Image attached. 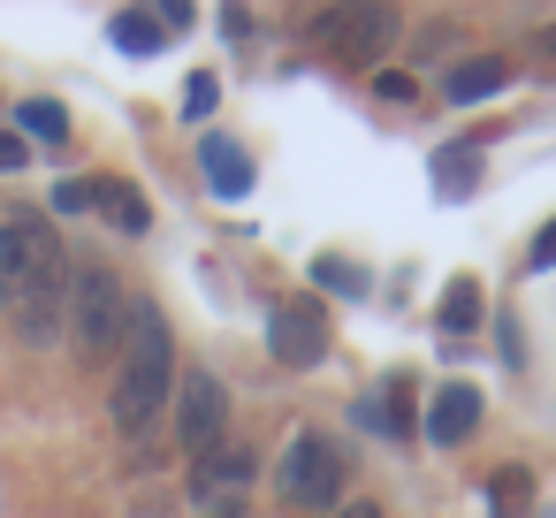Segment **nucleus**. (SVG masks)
<instances>
[{
  "mask_svg": "<svg viewBox=\"0 0 556 518\" xmlns=\"http://www.w3.org/2000/svg\"><path fill=\"white\" fill-rule=\"evenodd\" d=\"M9 320L39 351L70 328V252L39 214H9Z\"/></svg>",
  "mask_w": 556,
  "mask_h": 518,
  "instance_id": "nucleus-1",
  "label": "nucleus"
},
{
  "mask_svg": "<svg viewBox=\"0 0 556 518\" xmlns=\"http://www.w3.org/2000/svg\"><path fill=\"white\" fill-rule=\"evenodd\" d=\"M176 404V343L161 305H130V336L115 358V427L123 434H153V419Z\"/></svg>",
  "mask_w": 556,
  "mask_h": 518,
  "instance_id": "nucleus-2",
  "label": "nucleus"
},
{
  "mask_svg": "<svg viewBox=\"0 0 556 518\" xmlns=\"http://www.w3.org/2000/svg\"><path fill=\"white\" fill-rule=\"evenodd\" d=\"M123 336H130V290L108 267H77L70 275V343H77V358L108 366V358H123Z\"/></svg>",
  "mask_w": 556,
  "mask_h": 518,
  "instance_id": "nucleus-3",
  "label": "nucleus"
},
{
  "mask_svg": "<svg viewBox=\"0 0 556 518\" xmlns=\"http://www.w3.org/2000/svg\"><path fill=\"white\" fill-rule=\"evenodd\" d=\"M343 480H351L343 450H336L328 434H313V427H298V434L282 442V457H275V495L290 503V518L336 510V503H343Z\"/></svg>",
  "mask_w": 556,
  "mask_h": 518,
  "instance_id": "nucleus-4",
  "label": "nucleus"
},
{
  "mask_svg": "<svg viewBox=\"0 0 556 518\" xmlns=\"http://www.w3.org/2000/svg\"><path fill=\"white\" fill-rule=\"evenodd\" d=\"M222 434H229V389L199 366V374L176 381V442H184L191 457H214Z\"/></svg>",
  "mask_w": 556,
  "mask_h": 518,
  "instance_id": "nucleus-5",
  "label": "nucleus"
},
{
  "mask_svg": "<svg viewBox=\"0 0 556 518\" xmlns=\"http://www.w3.org/2000/svg\"><path fill=\"white\" fill-rule=\"evenodd\" d=\"M252 480H260V457H252V450H214V457H199V465H191V503H199V518H244Z\"/></svg>",
  "mask_w": 556,
  "mask_h": 518,
  "instance_id": "nucleus-6",
  "label": "nucleus"
},
{
  "mask_svg": "<svg viewBox=\"0 0 556 518\" xmlns=\"http://www.w3.org/2000/svg\"><path fill=\"white\" fill-rule=\"evenodd\" d=\"M313 31L328 39L336 62H381L396 39V9H320Z\"/></svg>",
  "mask_w": 556,
  "mask_h": 518,
  "instance_id": "nucleus-7",
  "label": "nucleus"
},
{
  "mask_svg": "<svg viewBox=\"0 0 556 518\" xmlns=\"http://www.w3.org/2000/svg\"><path fill=\"white\" fill-rule=\"evenodd\" d=\"M267 343H275V358L282 366H320L328 358V313L313 305V298H282L275 313H267Z\"/></svg>",
  "mask_w": 556,
  "mask_h": 518,
  "instance_id": "nucleus-8",
  "label": "nucleus"
},
{
  "mask_svg": "<svg viewBox=\"0 0 556 518\" xmlns=\"http://www.w3.org/2000/svg\"><path fill=\"white\" fill-rule=\"evenodd\" d=\"M472 427H480V389H472V381H450V389H434V404H427V442L457 450Z\"/></svg>",
  "mask_w": 556,
  "mask_h": 518,
  "instance_id": "nucleus-9",
  "label": "nucleus"
},
{
  "mask_svg": "<svg viewBox=\"0 0 556 518\" xmlns=\"http://www.w3.org/2000/svg\"><path fill=\"white\" fill-rule=\"evenodd\" d=\"M503 85H510V62H503V54H472V62H450L442 100H450V108H472V100H495Z\"/></svg>",
  "mask_w": 556,
  "mask_h": 518,
  "instance_id": "nucleus-10",
  "label": "nucleus"
},
{
  "mask_svg": "<svg viewBox=\"0 0 556 518\" xmlns=\"http://www.w3.org/2000/svg\"><path fill=\"white\" fill-rule=\"evenodd\" d=\"M199 168H206V191H214V199H244V191H252V161H244V146H229V138H206V146H199Z\"/></svg>",
  "mask_w": 556,
  "mask_h": 518,
  "instance_id": "nucleus-11",
  "label": "nucleus"
},
{
  "mask_svg": "<svg viewBox=\"0 0 556 518\" xmlns=\"http://www.w3.org/2000/svg\"><path fill=\"white\" fill-rule=\"evenodd\" d=\"M92 206H100L123 237H146V229H153V206H146V191H138V184H100V199H92Z\"/></svg>",
  "mask_w": 556,
  "mask_h": 518,
  "instance_id": "nucleus-12",
  "label": "nucleus"
},
{
  "mask_svg": "<svg viewBox=\"0 0 556 518\" xmlns=\"http://www.w3.org/2000/svg\"><path fill=\"white\" fill-rule=\"evenodd\" d=\"M108 31H115V47H123V54H161V47H168V31H161V16H153V9H115V24H108Z\"/></svg>",
  "mask_w": 556,
  "mask_h": 518,
  "instance_id": "nucleus-13",
  "label": "nucleus"
},
{
  "mask_svg": "<svg viewBox=\"0 0 556 518\" xmlns=\"http://www.w3.org/2000/svg\"><path fill=\"white\" fill-rule=\"evenodd\" d=\"M472 161H480L472 146H457V153H434V191H442V199H465V191L480 184V168H472Z\"/></svg>",
  "mask_w": 556,
  "mask_h": 518,
  "instance_id": "nucleus-14",
  "label": "nucleus"
},
{
  "mask_svg": "<svg viewBox=\"0 0 556 518\" xmlns=\"http://www.w3.org/2000/svg\"><path fill=\"white\" fill-rule=\"evenodd\" d=\"M480 328V290L472 282H450V298H442V336H472Z\"/></svg>",
  "mask_w": 556,
  "mask_h": 518,
  "instance_id": "nucleus-15",
  "label": "nucleus"
},
{
  "mask_svg": "<svg viewBox=\"0 0 556 518\" xmlns=\"http://www.w3.org/2000/svg\"><path fill=\"white\" fill-rule=\"evenodd\" d=\"M16 123H24L31 138H54V146L70 138V115H62L54 100H24V108H16Z\"/></svg>",
  "mask_w": 556,
  "mask_h": 518,
  "instance_id": "nucleus-16",
  "label": "nucleus"
},
{
  "mask_svg": "<svg viewBox=\"0 0 556 518\" xmlns=\"http://www.w3.org/2000/svg\"><path fill=\"white\" fill-rule=\"evenodd\" d=\"M488 503H495V510L510 518V510H526V503H533V480H526V472L510 465V472H495V480H488Z\"/></svg>",
  "mask_w": 556,
  "mask_h": 518,
  "instance_id": "nucleus-17",
  "label": "nucleus"
},
{
  "mask_svg": "<svg viewBox=\"0 0 556 518\" xmlns=\"http://www.w3.org/2000/svg\"><path fill=\"white\" fill-rule=\"evenodd\" d=\"M214 100H222V85H214V77L199 70V77L184 85V115H191V123H206V115H214Z\"/></svg>",
  "mask_w": 556,
  "mask_h": 518,
  "instance_id": "nucleus-18",
  "label": "nucleus"
},
{
  "mask_svg": "<svg viewBox=\"0 0 556 518\" xmlns=\"http://www.w3.org/2000/svg\"><path fill=\"white\" fill-rule=\"evenodd\" d=\"M313 275H320V282H328V290H343V298H366V275H358V267H351V260H320V267H313Z\"/></svg>",
  "mask_w": 556,
  "mask_h": 518,
  "instance_id": "nucleus-19",
  "label": "nucleus"
},
{
  "mask_svg": "<svg viewBox=\"0 0 556 518\" xmlns=\"http://www.w3.org/2000/svg\"><path fill=\"white\" fill-rule=\"evenodd\" d=\"M92 199H100V184H54V214H92Z\"/></svg>",
  "mask_w": 556,
  "mask_h": 518,
  "instance_id": "nucleus-20",
  "label": "nucleus"
},
{
  "mask_svg": "<svg viewBox=\"0 0 556 518\" xmlns=\"http://www.w3.org/2000/svg\"><path fill=\"white\" fill-rule=\"evenodd\" d=\"M374 100L404 108V100H419V92H412V77H404V70H381V77H374Z\"/></svg>",
  "mask_w": 556,
  "mask_h": 518,
  "instance_id": "nucleus-21",
  "label": "nucleus"
},
{
  "mask_svg": "<svg viewBox=\"0 0 556 518\" xmlns=\"http://www.w3.org/2000/svg\"><path fill=\"white\" fill-rule=\"evenodd\" d=\"M24 161H31V153H24V138H16V130H0V176H16Z\"/></svg>",
  "mask_w": 556,
  "mask_h": 518,
  "instance_id": "nucleus-22",
  "label": "nucleus"
},
{
  "mask_svg": "<svg viewBox=\"0 0 556 518\" xmlns=\"http://www.w3.org/2000/svg\"><path fill=\"white\" fill-rule=\"evenodd\" d=\"M526 260H533V267H556V222L533 237V252H526Z\"/></svg>",
  "mask_w": 556,
  "mask_h": 518,
  "instance_id": "nucleus-23",
  "label": "nucleus"
},
{
  "mask_svg": "<svg viewBox=\"0 0 556 518\" xmlns=\"http://www.w3.org/2000/svg\"><path fill=\"white\" fill-rule=\"evenodd\" d=\"M0 313H9V214H0Z\"/></svg>",
  "mask_w": 556,
  "mask_h": 518,
  "instance_id": "nucleus-24",
  "label": "nucleus"
},
{
  "mask_svg": "<svg viewBox=\"0 0 556 518\" xmlns=\"http://www.w3.org/2000/svg\"><path fill=\"white\" fill-rule=\"evenodd\" d=\"M336 518H381V510H374V503H343Z\"/></svg>",
  "mask_w": 556,
  "mask_h": 518,
  "instance_id": "nucleus-25",
  "label": "nucleus"
},
{
  "mask_svg": "<svg viewBox=\"0 0 556 518\" xmlns=\"http://www.w3.org/2000/svg\"><path fill=\"white\" fill-rule=\"evenodd\" d=\"M541 54H548V62H556V31H548V39H541Z\"/></svg>",
  "mask_w": 556,
  "mask_h": 518,
  "instance_id": "nucleus-26",
  "label": "nucleus"
}]
</instances>
